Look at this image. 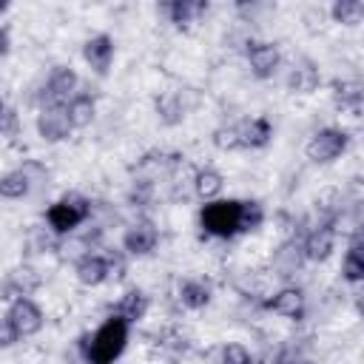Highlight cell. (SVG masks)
Returning a JSON list of instances; mask_svg holds the SVG:
<instances>
[{"instance_id": "1", "label": "cell", "mask_w": 364, "mask_h": 364, "mask_svg": "<svg viewBox=\"0 0 364 364\" xmlns=\"http://www.w3.org/2000/svg\"><path fill=\"white\" fill-rule=\"evenodd\" d=\"M128 336H131V324L111 313L91 336H82L80 347L85 364H114L125 353Z\"/></svg>"}, {"instance_id": "2", "label": "cell", "mask_w": 364, "mask_h": 364, "mask_svg": "<svg viewBox=\"0 0 364 364\" xmlns=\"http://www.w3.org/2000/svg\"><path fill=\"white\" fill-rule=\"evenodd\" d=\"M88 216H91V199L82 193H65L57 202H51L46 210V222L54 233H71Z\"/></svg>"}, {"instance_id": "3", "label": "cell", "mask_w": 364, "mask_h": 364, "mask_svg": "<svg viewBox=\"0 0 364 364\" xmlns=\"http://www.w3.org/2000/svg\"><path fill=\"white\" fill-rule=\"evenodd\" d=\"M199 225L208 236L230 239L239 233V199H213L199 210Z\"/></svg>"}, {"instance_id": "4", "label": "cell", "mask_w": 364, "mask_h": 364, "mask_svg": "<svg viewBox=\"0 0 364 364\" xmlns=\"http://www.w3.org/2000/svg\"><path fill=\"white\" fill-rule=\"evenodd\" d=\"M347 148H350V134H347L344 128L327 125V128H318V131L307 139L304 154H307V159L316 162V165H330V162H336Z\"/></svg>"}, {"instance_id": "5", "label": "cell", "mask_w": 364, "mask_h": 364, "mask_svg": "<svg viewBox=\"0 0 364 364\" xmlns=\"http://www.w3.org/2000/svg\"><path fill=\"white\" fill-rule=\"evenodd\" d=\"M6 318H9V324L17 330L20 338L37 336V333L43 330V324H46L43 307H40L31 296H17V299H11V304H9V310H6Z\"/></svg>"}, {"instance_id": "6", "label": "cell", "mask_w": 364, "mask_h": 364, "mask_svg": "<svg viewBox=\"0 0 364 364\" xmlns=\"http://www.w3.org/2000/svg\"><path fill=\"white\" fill-rule=\"evenodd\" d=\"M156 245H159V228L148 216L134 219L122 233V250L128 256H151Z\"/></svg>"}, {"instance_id": "7", "label": "cell", "mask_w": 364, "mask_h": 364, "mask_svg": "<svg viewBox=\"0 0 364 364\" xmlns=\"http://www.w3.org/2000/svg\"><path fill=\"white\" fill-rule=\"evenodd\" d=\"M245 57L256 80H270L282 65V48L270 40H250L245 48Z\"/></svg>"}, {"instance_id": "8", "label": "cell", "mask_w": 364, "mask_h": 364, "mask_svg": "<svg viewBox=\"0 0 364 364\" xmlns=\"http://www.w3.org/2000/svg\"><path fill=\"white\" fill-rule=\"evenodd\" d=\"M34 125H37V136L48 145H57V142L68 139V134H71L65 105H40V114H37Z\"/></svg>"}, {"instance_id": "9", "label": "cell", "mask_w": 364, "mask_h": 364, "mask_svg": "<svg viewBox=\"0 0 364 364\" xmlns=\"http://www.w3.org/2000/svg\"><path fill=\"white\" fill-rule=\"evenodd\" d=\"M77 82L80 77L71 65H57L43 85V105H65L77 94Z\"/></svg>"}, {"instance_id": "10", "label": "cell", "mask_w": 364, "mask_h": 364, "mask_svg": "<svg viewBox=\"0 0 364 364\" xmlns=\"http://www.w3.org/2000/svg\"><path fill=\"white\" fill-rule=\"evenodd\" d=\"M264 310H270V313H276L282 318H290V321H301L304 313H307L304 290L296 287V284H284L270 299H264Z\"/></svg>"}, {"instance_id": "11", "label": "cell", "mask_w": 364, "mask_h": 364, "mask_svg": "<svg viewBox=\"0 0 364 364\" xmlns=\"http://www.w3.org/2000/svg\"><path fill=\"white\" fill-rule=\"evenodd\" d=\"M336 250V222H318L301 239V253L307 262H327Z\"/></svg>"}, {"instance_id": "12", "label": "cell", "mask_w": 364, "mask_h": 364, "mask_svg": "<svg viewBox=\"0 0 364 364\" xmlns=\"http://www.w3.org/2000/svg\"><path fill=\"white\" fill-rule=\"evenodd\" d=\"M114 37L100 31V34H91L85 43H82V60L88 63V68L97 74V77H105L111 71V63H114Z\"/></svg>"}, {"instance_id": "13", "label": "cell", "mask_w": 364, "mask_h": 364, "mask_svg": "<svg viewBox=\"0 0 364 364\" xmlns=\"http://www.w3.org/2000/svg\"><path fill=\"white\" fill-rule=\"evenodd\" d=\"M74 276L85 287H100L111 276V259H105L102 253H82L74 262Z\"/></svg>"}, {"instance_id": "14", "label": "cell", "mask_w": 364, "mask_h": 364, "mask_svg": "<svg viewBox=\"0 0 364 364\" xmlns=\"http://www.w3.org/2000/svg\"><path fill=\"white\" fill-rule=\"evenodd\" d=\"M239 128V139H242V148H267L270 139H273V122L259 114V117H247L242 122H236Z\"/></svg>"}, {"instance_id": "15", "label": "cell", "mask_w": 364, "mask_h": 364, "mask_svg": "<svg viewBox=\"0 0 364 364\" xmlns=\"http://www.w3.org/2000/svg\"><path fill=\"white\" fill-rule=\"evenodd\" d=\"M330 97L333 105L341 111H353L355 117L361 114V102H364V85L358 80H333L330 82Z\"/></svg>"}, {"instance_id": "16", "label": "cell", "mask_w": 364, "mask_h": 364, "mask_svg": "<svg viewBox=\"0 0 364 364\" xmlns=\"http://www.w3.org/2000/svg\"><path fill=\"white\" fill-rule=\"evenodd\" d=\"M321 82V74H318V65L310 60V57H301L293 63L290 74H287V88L293 94H313Z\"/></svg>"}, {"instance_id": "17", "label": "cell", "mask_w": 364, "mask_h": 364, "mask_svg": "<svg viewBox=\"0 0 364 364\" xmlns=\"http://www.w3.org/2000/svg\"><path fill=\"white\" fill-rule=\"evenodd\" d=\"M148 307H151L148 293H145V290H139V287H128V290L119 296V301L114 304V316L125 318L128 324H136V321H142V318H145Z\"/></svg>"}, {"instance_id": "18", "label": "cell", "mask_w": 364, "mask_h": 364, "mask_svg": "<svg viewBox=\"0 0 364 364\" xmlns=\"http://www.w3.org/2000/svg\"><path fill=\"white\" fill-rule=\"evenodd\" d=\"M273 270H276V276H282V279H287V276H293L296 270H301V264L307 262L304 259V253H301V242H296V239H287V242H282L276 250H273Z\"/></svg>"}, {"instance_id": "19", "label": "cell", "mask_w": 364, "mask_h": 364, "mask_svg": "<svg viewBox=\"0 0 364 364\" xmlns=\"http://www.w3.org/2000/svg\"><path fill=\"white\" fill-rule=\"evenodd\" d=\"M65 114H68V122H71V131H82L94 122L97 117V100L85 91H77L68 102H65Z\"/></svg>"}, {"instance_id": "20", "label": "cell", "mask_w": 364, "mask_h": 364, "mask_svg": "<svg viewBox=\"0 0 364 364\" xmlns=\"http://www.w3.org/2000/svg\"><path fill=\"white\" fill-rule=\"evenodd\" d=\"M31 171L28 168H14V171H6L0 173V199L6 202H17V199H26L31 193Z\"/></svg>"}, {"instance_id": "21", "label": "cell", "mask_w": 364, "mask_h": 364, "mask_svg": "<svg viewBox=\"0 0 364 364\" xmlns=\"http://www.w3.org/2000/svg\"><path fill=\"white\" fill-rule=\"evenodd\" d=\"M205 11H208V3H205V0H173V3L165 6L168 20H171L176 28H182V31L191 28Z\"/></svg>"}, {"instance_id": "22", "label": "cell", "mask_w": 364, "mask_h": 364, "mask_svg": "<svg viewBox=\"0 0 364 364\" xmlns=\"http://www.w3.org/2000/svg\"><path fill=\"white\" fill-rule=\"evenodd\" d=\"M222 188H225V176H222L216 168H199V171L193 173V193H196L202 202L219 199Z\"/></svg>"}, {"instance_id": "23", "label": "cell", "mask_w": 364, "mask_h": 364, "mask_svg": "<svg viewBox=\"0 0 364 364\" xmlns=\"http://www.w3.org/2000/svg\"><path fill=\"white\" fill-rule=\"evenodd\" d=\"M179 304L185 310H202L210 304V284L199 279H185L179 282Z\"/></svg>"}, {"instance_id": "24", "label": "cell", "mask_w": 364, "mask_h": 364, "mask_svg": "<svg viewBox=\"0 0 364 364\" xmlns=\"http://www.w3.org/2000/svg\"><path fill=\"white\" fill-rule=\"evenodd\" d=\"M341 276H344V282H350V284L364 282V250H361V236H358V233L353 236V242H350V247H347V253H344Z\"/></svg>"}, {"instance_id": "25", "label": "cell", "mask_w": 364, "mask_h": 364, "mask_svg": "<svg viewBox=\"0 0 364 364\" xmlns=\"http://www.w3.org/2000/svg\"><path fill=\"white\" fill-rule=\"evenodd\" d=\"M40 273L34 270V267H28V264H23V267H14L11 273H9V279H6V293H14V299L17 296H28V293H34L37 287H40Z\"/></svg>"}, {"instance_id": "26", "label": "cell", "mask_w": 364, "mask_h": 364, "mask_svg": "<svg viewBox=\"0 0 364 364\" xmlns=\"http://www.w3.org/2000/svg\"><path fill=\"white\" fill-rule=\"evenodd\" d=\"M264 205L259 199H239V233H256L264 225Z\"/></svg>"}, {"instance_id": "27", "label": "cell", "mask_w": 364, "mask_h": 364, "mask_svg": "<svg viewBox=\"0 0 364 364\" xmlns=\"http://www.w3.org/2000/svg\"><path fill=\"white\" fill-rule=\"evenodd\" d=\"M330 17L338 26H358L364 20V3L361 0H333Z\"/></svg>"}, {"instance_id": "28", "label": "cell", "mask_w": 364, "mask_h": 364, "mask_svg": "<svg viewBox=\"0 0 364 364\" xmlns=\"http://www.w3.org/2000/svg\"><path fill=\"white\" fill-rule=\"evenodd\" d=\"M316 210H318V222H338L341 216V193L336 188H327L316 196Z\"/></svg>"}, {"instance_id": "29", "label": "cell", "mask_w": 364, "mask_h": 364, "mask_svg": "<svg viewBox=\"0 0 364 364\" xmlns=\"http://www.w3.org/2000/svg\"><path fill=\"white\" fill-rule=\"evenodd\" d=\"M156 114H159V119L165 122V125H176V122H182V117H185V105H182V97L179 94H162L159 100H156Z\"/></svg>"}, {"instance_id": "30", "label": "cell", "mask_w": 364, "mask_h": 364, "mask_svg": "<svg viewBox=\"0 0 364 364\" xmlns=\"http://www.w3.org/2000/svg\"><path fill=\"white\" fill-rule=\"evenodd\" d=\"M210 142L216 151L228 154V151H242V139H239V128L236 125H219L210 131Z\"/></svg>"}, {"instance_id": "31", "label": "cell", "mask_w": 364, "mask_h": 364, "mask_svg": "<svg viewBox=\"0 0 364 364\" xmlns=\"http://www.w3.org/2000/svg\"><path fill=\"white\" fill-rule=\"evenodd\" d=\"M20 134V114L11 102L0 97V136H17Z\"/></svg>"}, {"instance_id": "32", "label": "cell", "mask_w": 364, "mask_h": 364, "mask_svg": "<svg viewBox=\"0 0 364 364\" xmlns=\"http://www.w3.org/2000/svg\"><path fill=\"white\" fill-rule=\"evenodd\" d=\"M222 364H253V355L245 344L230 341V344L222 347Z\"/></svg>"}, {"instance_id": "33", "label": "cell", "mask_w": 364, "mask_h": 364, "mask_svg": "<svg viewBox=\"0 0 364 364\" xmlns=\"http://www.w3.org/2000/svg\"><path fill=\"white\" fill-rule=\"evenodd\" d=\"M17 341H20L17 330L9 324V318H0V350H9V347H14Z\"/></svg>"}, {"instance_id": "34", "label": "cell", "mask_w": 364, "mask_h": 364, "mask_svg": "<svg viewBox=\"0 0 364 364\" xmlns=\"http://www.w3.org/2000/svg\"><path fill=\"white\" fill-rule=\"evenodd\" d=\"M299 358H301V355H299V350L287 344V347H282V350L276 353V358H273V364H296Z\"/></svg>"}, {"instance_id": "35", "label": "cell", "mask_w": 364, "mask_h": 364, "mask_svg": "<svg viewBox=\"0 0 364 364\" xmlns=\"http://www.w3.org/2000/svg\"><path fill=\"white\" fill-rule=\"evenodd\" d=\"M9 48H11V40H9V31L0 26V57H6L9 54Z\"/></svg>"}, {"instance_id": "36", "label": "cell", "mask_w": 364, "mask_h": 364, "mask_svg": "<svg viewBox=\"0 0 364 364\" xmlns=\"http://www.w3.org/2000/svg\"><path fill=\"white\" fill-rule=\"evenodd\" d=\"M9 11V0H0V14H6Z\"/></svg>"}, {"instance_id": "37", "label": "cell", "mask_w": 364, "mask_h": 364, "mask_svg": "<svg viewBox=\"0 0 364 364\" xmlns=\"http://www.w3.org/2000/svg\"><path fill=\"white\" fill-rule=\"evenodd\" d=\"M296 364H313V361H310V358H299Z\"/></svg>"}]
</instances>
